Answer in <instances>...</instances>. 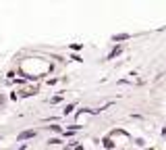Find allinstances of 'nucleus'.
<instances>
[{"instance_id":"1","label":"nucleus","mask_w":166,"mask_h":150,"mask_svg":"<svg viewBox=\"0 0 166 150\" xmlns=\"http://www.w3.org/2000/svg\"><path fill=\"white\" fill-rule=\"evenodd\" d=\"M29 138H35V129H29V131L19 134V136H17V140H19V142H23V140H29Z\"/></svg>"},{"instance_id":"2","label":"nucleus","mask_w":166,"mask_h":150,"mask_svg":"<svg viewBox=\"0 0 166 150\" xmlns=\"http://www.w3.org/2000/svg\"><path fill=\"white\" fill-rule=\"evenodd\" d=\"M73 109H75V104H67V106L62 109V115H71V113H73Z\"/></svg>"},{"instance_id":"3","label":"nucleus","mask_w":166,"mask_h":150,"mask_svg":"<svg viewBox=\"0 0 166 150\" xmlns=\"http://www.w3.org/2000/svg\"><path fill=\"white\" fill-rule=\"evenodd\" d=\"M129 38H131V35H129V34H120V35H114L112 40L116 42V40H129Z\"/></svg>"}]
</instances>
